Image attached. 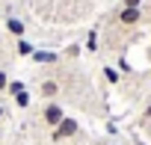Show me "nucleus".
<instances>
[{
    "mask_svg": "<svg viewBox=\"0 0 151 145\" xmlns=\"http://www.w3.org/2000/svg\"><path fill=\"white\" fill-rule=\"evenodd\" d=\"M65 118V110H62V104L59 101H47L45 107H42V124L45 127H59V121Z\"/></svg>",
    "mask_w": 151,
    "mask_h": 145,
    "instance_id": "nucleus-1",
    "label": "nucleus"
},
{
    "mask_svg": "<svg viewBox=\"0 0 151 145\" xmlns=\"http://www.w3.org/2000/svg\"><path fill=\"white\" fill-rule=\"evenodd\" d=\"M77 133H80V121L71 118V116H65V118L59 121V127H53L50 139H53V142H62V139H71V136H77Z\"/></svg>",
    "mask_w": 151,
    "mask_h": 145,
    "instance_id": "nucleus-2",
    "label": "nucleus"
},
{
    "mask_svg": "<svg viewBox=\"0 0 151 145\" xmlns=\"http://www.w3.org/2000/svg\"><path fill=\"white\" fill-rule=\"evenodd\" d=\"M3 24H6V33H9L12 39H24V36H27V24H24L21 18L6 15V18H3Z\"/></svg>",
    "mask_w": 151,
    "mask_h": 145,
    "instance_id": "nucleus-3",
    "label": "nucleus"
},
{
    "mask_svg": "<svg viewBox=\"0 0 151 145\" xmlns=\"http://www.w3.org/2000/svg\"><path fill=\"white\" fill-rule=\"evenodd\" d=\"M62 92V86L53 80V77H47V80H42L39 83V95L45 98V101H56V95Z\"/></svg>",
    "mask_w": 151,
    "mask_h": 145,
    "instance_id": "nucleus-4",
    "label": "nucleus"
},
{
    "mask_svg": "<svg viewBox=\"0 0 151 145\" xmlns=\"http://www.w3.org/2000/svg\"><path fill=\"white\" fill-rule=\"evenodd\" d=\"M122 27H136L142 21V9H119V18H116Z\"/></svg>",
    "mask_w": 151,
    "mask_h": 145,
    "instance_id": "nucleus-5",
    "label": "nucleus"
},
{
    "mask_svg": "<svg viewBox=\"0 0 151 145\" xmlns=\"http://www.w3.org/2000/svg\"><path fill=\"white\" fill-rule=\"evenodd\" d=\"M30 59L39 62V65H53V62H59V53H53V50H39V47H36V53H33Z\"/></svg>",
    "mask_w": 151,
    "mask_h": 145,
    "instance_id": "nucleus-6",
    "label": "nucleus"
},
{
    "mask_svg": "<svg viewBox=\"0 0 151 145\" xmlns=\"http://www.w3.org/2000/svg\"><path fill=\"white\" fill-rule=\"evenodd\" d=\"M104 80H107L110 86H119V83H122V74H119V68H113V65H104Z\"/></svg>",
    "mask_w": 151,
    "mask_h": 145,
    "instance_id": "nucleus-7",
    "label": "nucleus"
},
{
    "mask_svg": "<svg viewBox=\"0 0 151 145\" xmlns=\"http://www.w3.org/2000/svg\"><path fill=\"white\" fill-rule=\"evenodd\" d=\"M15 53H18V56H33L36 47H33L27 39H18V42H15Z\"/></svg>",
    "mask_w": 151,
    "mask_h": 145,
    "instance_id": "nucleus-8",
    "label": "nucleus"
},
{
    "mask_svg": "<svg viewBox=\"0 0 151 145\" xmlns=\"http://www.w3.org/2000/svg\"><path fill=\"white\" fill-rule=\"evenodd\" d=\"M30 104H33V95H30V92H27V89H24V92H18V95H15V107H18V110H27V107H30Z\"/></svg>",
    "mask_w": 151,
    "mask_h": 145,
    "instance_id": "nucleus-9",
    "label": "nucleus"
},
{
    "mask_svg": "<svg viewBox=\"0 0 151 145\" xmlns=\"http://www.w3.org/2000/svg\"><path fill=\"white\" fill-rule=\"evenodd\" d=\"M24 89H27V86H24V80H9V86H6V92H9L12 98H15L18 92H24Z\"/></svg>",
    "mask_w": 151,
    "mask_h": 145,
    "instance_id": "nucleus-10",
    "label": "nucleus"
},
{
    "mask_svg": "<svg viewBox=\"0 0 151 145\" xmlns=\"http://www.w3.org/2000/svg\"><path fill=\"white\" fill-rule=\"evenodd\" d=\"M86 50H89V53H95V50H98V33H95V30H92V33H89V39H86Z\"/></svg>",
    "mask_w": 151,
    "mask_h": 145,
    "instance_id": "nucleus-11",
    "label": "nucleus"
},
{
    "mask_svg": "<svg viewBox=\"0 0 151 145\" xmlns=\"http://www.w3.org/2000/svg\"><path fill=\"white\" fill-rule=\"evenodd\" d=\"M6 86H9V71H6V68H0V95L6 92Z\"/></svg>",
    "mask_w": 151,
    "mask_h": 145,
    "instance_id": "nucleus-12",
    "label": "nucleus"
},
{
    "mask_svg": "<svg viewBox=\"0 0 151 145\" xmlns=\"http://www.w3.org/2000/svg\"><path fill=\"white\" fill-rule=\"evenodd\" d=\"M122 9H142V0H122Z\"/></svg>",
    "mask_w": 151,
    "mask_h": 145,
    "instance_id": "nucleus-13",
    "label": "nucleus"
},
{
    "mask_svg": "<svg viewBox=\"0 0 151 145\" xmlns=\"http://www.w3.org/2000/svg\"><path fill=\"white\" fill-rule=\"evenodd\" d=\"M127 71H130V62L127 59H119V74H127Z\"/></svg>",
    "mask_w": 151,
    "mask_h": 145,
    "instance_id": "nucleus-14",
    "label": "nucleus"
},
{
    "mask_svg": "<svg viewBox=\"0 0 151 145\" xmlns=\"http://www.w3.org/2000/svg\"><path fill=\"white\" fill-rule=\"evenodd\" d=\"M3 116H6V107H3V101H0V121H3Z\"/></svg>",
    "mask_w": 151,
    "mask_h": 145,
    "instance_id": "nucleus-15",
    "label": "nucleus"
},
{
    "mask_svg": "<svg viewBox=\"0 0 151 145\" xmlns=\"http://www.w3.org/2000/svg\"><path fill=\"white\" fill-rule=\"evenodd\" d=\"M142 118H151V107H145V113H142Z\"/></svg>",
    "mask_w": 151,
    "mask_h": 145,
    "instance_id": "nucleus-16",
    "label": "nucleus"
},
{
    "mask_svg": "<svg viewBox=\"0 0 151 145\" xmlns=\"http://www.w3.org/2000/svg\"><path fill=\"white\" fill-rule=\"evenodd\" d=\"M107 145H122V142H107Z\"/></svg>",
    "mask_w": 151,
    "mask_h": 145,
    "instance_id": "nucleus-17",
    "label": "nucleus"
},
{
    "mask_svg": "<svg viewBox=\"0 0 151 145\" xmlns=\"http://www.w3.org/2000/svg\"><path fill=\"white\" fill-rule=\"evenodd\" d=\"M0 18H3V12H0Z\"/></svg>",
    "mask_w": 151,
    "mask_h": 145,
    "instance_id": "nucleus-18",
    "label": "nucleus"
}]
</instances>
